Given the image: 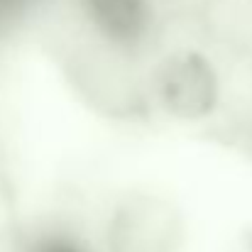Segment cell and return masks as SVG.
Segmentation results:
<instances>
[{"label": "cell", "instance_id": "6da1fadb", "mask_svg": "<svg viewBox=\"0 0 252 252\" xmlns=\"http://www.w3.org/2000/svg\"><path fill=\"white\" fill-rule=\"evenodd\" d=\"M216 74L198 54H184L169 62L162 79V100L179 118L193 120L213 110L216 103Z\"/></svg>", "mask_w": 252, "mask_h": 252}, {"label": "cell", "instance_id": "7a4b0ae2", "mask_svg": "<svg viewBox=\"0 0 252 252\" xmlns=\"http://www.w3.org/2000/svg\"><path fill=\"white\" fill-rule=\"evenodd\" d=\"M171 218L159 203L127 206L113 225V252H169Z\"/></svg>", "mask_w": 252, "mask_h": 252}, {"label": "cell", "instance_id": "3957f363", "mask_svg": "<svg viewBox=\"0 0 252 252\" xmlns=\"http://www.w3.org/2000/svg\"><path fill=\"white\" fill-rule=\"evenodd\" d=\"M88 22L115 47H135L150 32V0H81Z\"/></svg>", "mask_w": 252, "mask_h": 252}]
</instances>
